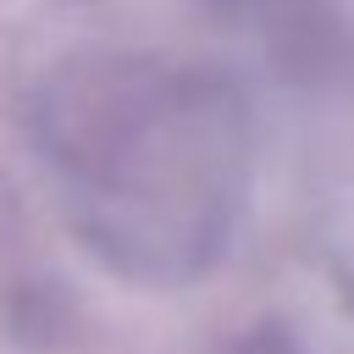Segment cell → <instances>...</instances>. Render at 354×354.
<instances>
[{
  "mask_svg": "<svg viewBox=\"0 0 354 354\" xmlns=\"http://www.w3.org/2000/svg\"><path fill=\"white\" fill-rule=\"evenodd\" d=\"M33 155L77 243L116 277L183 288L227 249L249 194V100L205 61L94 50L33 94Z\"/></svg>",
  "mask_w": 354,
  "mask_h": 354,
  "instance_id": "1",
  "label": "cell"
}]
</instances>
